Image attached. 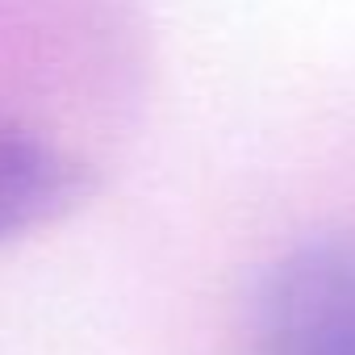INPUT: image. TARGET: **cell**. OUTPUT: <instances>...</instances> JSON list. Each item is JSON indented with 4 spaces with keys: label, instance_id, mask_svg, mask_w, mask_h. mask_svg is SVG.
Instances as JSON below:
<instances>
[{
    "label": "cell",
    "instance_id": "obj_1",
    "mask_svg": "<svg viewBox=\"0 0 355 355\" xmlns=\"http://www.w3.org/2000/svg\"><path fill=\"white\" fill-rule=\"evenodd\" d=\"M255 355H355V234L297 243L259 280Z\"/></svg>",
    "mask_w": 355,
    "mask_h": 355
},
{
    "label": "cell",
    "instance_id": "obj_2",
    "mask_svg": "<svg viewBox=\"0 0 355 355\" xmlns=\"http://www.w3.org/2000/svg\"><path fill=\"white\" fill-rule=\"evenodd\" d=\"M88 193L92 175L71 150L0 117V247L67 218Z\"/></svg>",
    "mask_w": 355,
    "mask_h": 355
}]
</instances>
